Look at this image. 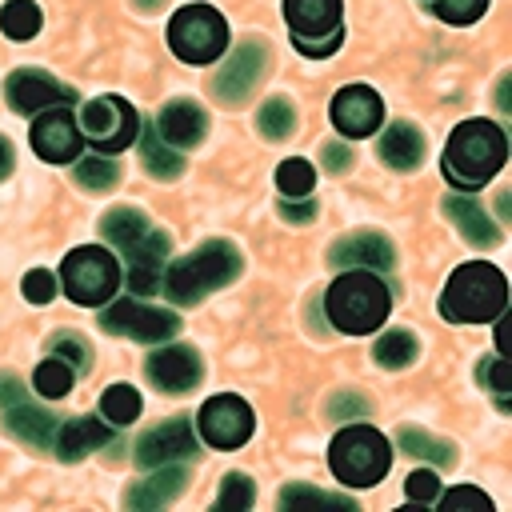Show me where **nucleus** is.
I'll return each mask as SVG.
<instances>
[{
	"label": "nucleus",
	"instance_id": "nucleus-35",
	"mask_svg": "<svg viewBox=\"0 0 512 512\" xmlns=\"http://www.w3.org/2000/svg\"><path fill=\"white\" fill-rule=\"evenodd\" d=\"M280 508H352L356 512V504L348 500V496H328V492H316V488H308V484H292V488H284L280 492Z\"/></svg>",
	"mask_w": 512,
	"mask_h": 512
},
{
	"label": "nucleus",
	"instance_id": "nucleus-16",
	"mask_svg": "<svg viewBox=\"0 0 512 512\" xmlns=\"http://www.w3.org/2000/svg\"><path fill=\"white\" fill-rule=\"evenodd\" d=\"M144 372H148V380H152L160 392L180 396V392H188V388L200 384L204 364H200V352H196V348L172 344V348H156V352L148 356Z\"/></svg>",
	"mask_w": 512,
	"mask_h": 512
},
{
	"label": "nucleus",
	"instance_id": "nucleus-18",
	"mask_svg": "<svg viewBox=\"0 0 512 512\" xmlns=\"http://www.w3.org/2000/svg\"><path fill=\"white\" fill-rule=\"evenodd\" d=\"M384 120V104L368 84H348L332 96V124L344 136H368Z\"/></svg>",
	"mask_w": 512,
	"mask_h": 512
},
{
	"label": "nucleus",
	"instance_id": "nucleus-1",
	"mask_svg": "<svg viewBox=\"0 0 512 512\" xmlns=\"http://www.w3.org/2000/svg\"><path fill=\"white\" fill-rule=\"evenodd\" d=\"M100 232L108 244H116L128 260V288L132 292H160L164 264H168V232H160L140 208H108L100 220Z\"/></svg>",
	"mask_w": 512,
	"mask_h": 512
},
{
	"label": "nucleus",
	"instance_id": "nucleus-23",
	"mask_svg": "<svg viewBox=\"0 0 512 512\" xmlns=\"http://www.w3.org/2000/svg\"><path fill=\"white\" fill-rule=\"evenodd\" d=\"M52 440H56V456L72 464V460H84L88 452L104 448V444L112 440V432H108L104 420H96V416H76V420L60 424Z\"/></svg>",
	"mask_w": 512,
	"mask_h": 512
},
{
	"label": "nucleus",
	"instance_id": "nucleus-34",
	"mask_svg": "<svg viewBox=\"0 0 512 512\" xmlns=\"http://www.w3.org/2000/svg\"><path fill=\"white\" fill-rule=\"evenodd\" d=\"M116 180H120L116 160H108V156L76 160V184H80V188H88V192H108Z\"/></svg>",
	"mask_w": 512,
	"mask_h": 512
},
{
	"label": "nucleus",
	"instance_id": "nucleus-2",
	"mask_svg": "<svg viewBox=\"0 0 512 512\" xmlns=\"http://www.w3.org/2000/svg\"><path fill=\"white\" fill-rule=\"evenodd\" d=\"M508 156V140L492 120H464L444 144V176L460 192L484 188Z\"/></svg>",
	"mask_w": 512,
	"mask_h": 512
},
{
	"label": "nucleus",
	"instance_id": "nucleus-4",
	"mask_svg": "<svg viewBox=\"0 0 512 512\" xmlns=\"http://www.w3.org/2000/svg\"><path fill=\"white\" fill-rule=\"evenodd\" d=\"M324 308H328L332 328H340L348 336H364L388 320L392 296H388L384 280H376L368 268H348L328 284Z\"/></svg>",
	"mask_w": 512,
	"mask_h": 512
},
{
	"label": "nucleus",
	"instance_id": "nucleus-3",
	"mask_svg": "<svg viewBox=\"0 0 512 512\" xmlns=\"http://www.w3.org/2000/svg\"><path fill=\"white\" fill-rule=\"evenodd\" d=\"M236 276H240V248L232 240H204L196 252L164 268L160 288L176 304H200L208 292L232 284Z\"/></svg>",
	"mask_w": 512,
	"mask_h": 512
},
{
	"label": "nucleus",
	"instance_id": "nucleus-42",
	"mask_svg": "<svg viewBox=\"0 0 512 512\" xmlns=\"http://www.w3.org/2000/svg\"><path fill=\"white\" fill-rule=\"evenodd\" d=\"M328 416L332 420H360V416H368V400L360 392H336L328 404Z\"/></svg>",
	"mask_w": 512,
	"mask_h": 512
},
{
	"label": "nucleus",
	"instance_id": "nucleus-37",
	"mask_svg": "<svg viewBox=\"0 0 512 512\" xmlns=\"http://www.w3.org/2000/svg\"><path fill=\"white\" fill-rule=\"evenodd\" d=\"M444 512H492V500L480 488H452L444 496H436Z\"/></svg>",
	"mask_w": 512,
	"mask_h": 512
},
{
	"label": "nucleus",
	"instance_id": "nucleus-6",
	"mask_svg": "<svg viewBox=\"0 0 512 512\" xmlns=\"http://www.w3.org/2000/svg\"><path fill=\"white\" fill-rule=\"evenodd\" d=\"M328 464L340 484L368 488V484L384 480V472L392 464V448H388L384 432H376L368 424H348L344 432H336V440L328 448Z\"/></svg>",
	"mask_w": 512,
	"mask_h": 512
},
{
	"label": "nucleus",
	"instance_id": "nucleus-30",
	"mask_svg": "<svg viewBox=\"0 0 512 512\" xmlns=\"http://www.w3.org/2000/svg\"><path fill=\"white\" fill-rule=\"evenodd\" d=\"M0 28L12 40H32L40 32V8H36V0H8L0 8Z\"/></svg>",
	"mask_w": 512,
	"mask_h": 512
},
{
	"label": "nucleus",
	"instance_id": "nucleus-12",
	"mask_svg": "<svg viewBox=\"0 0 512 512\" xmlns=\"http://www.w3.org/2000/svg\"><path fill=\"white\" fill-rule=\"evenodd\" d=\"M0 404H4V424H8V432L20 444H28V448H48L52 444V436H56L60 424H56V416L48 408H36L24 396L20 380H12V376L0 380Z\"/></svg>",
	"mask_w": 512,
	"mask_h": 512
},
{
	"label": "nucleus",
	"instance_id": "nucleus-9",
	"mask_svg": "<svg viewBox=\"0 0 512 512\" xmlns=\"http://www.w3.org/2000/svg\"><path fill=\"white\" fill-rule=\"evenodd\" d=\"M340 0H284V20L304 56H332L340 48Z\"/></svg>",
	"mask_w": 512,
	"mask_h": 512
},
{
	"label": "nucleus",
	"instance_id": "nucleus-8",
	"mask_svg": "<svg viewBox=\"0 0 512 512\" xmlns=\"http://www.w3.org/2000/svg\"><path fill=\"white\" fill-rule=\"evenodd\" d=\"M168 44L188 64H212L228 44V24L208 4H188L168 20Z\"/></svg>",
	"mask_w": 512,
	"mask_h": 512
},
{
	"label": "nucleus",
	"instance_id": "nucleus-47",
	"mask_svg": "<svg viewBox=\"0 0 512 512\" xmlns=\"http://www.w3.org/2000/svg\"><path fill=\"white\" fill-rule=\"evenodd\" d=\"M496 100H500V108H504V112H508V108H512V100H508V76H504V80H500V96H496Z\"/></svg>",
	"mask_w": 512,
	"mask_h": 512
},
{
	"label": "nucleus",
	"instance_id": "nucleus-15",
	"mask_svg": "<svg viewBox=\"0 0 512 512\" xmlns=\"http://www.w3.org/2000/svg\"><path fill=\"white\" fill-rule=\"evenodd\" d=\"M80 144H84V132H80V124L72 120L68 108L36 112V124H32V148H36L40 160H48V164L80 160Z\"/></svg>",
	"mask_w": 512,
	"mask_h": 512
},
{
	"label": "nucleus",
	"instance_id": "nucleus-48",
	"mask_svg": "<svg viewBox=\"0 0 512 512\" xmlns=\"http://www.w3.org/2000/svg\"><path fill=\"white\" fill-rule=\"evenodd\" d=\"M132 4H136V8H140V12H156V8H160V4H164V0H132Z\"/></svg>",
	"mask_w": 512,
	"mask_h": 512
},
{
	"label": "nucleus",
	"instance_id": "nucleus-25",
	"mask_svg": "<svg viewBox=\"0 0 512 512\" xmlns=\"http://www.w3.org/2000/svg\"><path fill=\"white\" fill-rule=\"evenodd\" d=\"M376 152H380V160H384L388 168L408 172V168H420V160H424V136L416 132V124L396 120V124H388V128H384V136H380Z\"/></svg>",
	"mask_w": 512,
	"mask_h": 512
},
{
	"label": "nucleus",
	"instance_id": "nucleus-29",
	"mask_svg": "<svg viewBox=\"0 0 512 512\" xmlns=\"http://www.w3.org/2000/svg\"><path fill=\"white\" fill-rule=\"evenodd\" d=\"M140 392L132 388V384H112V388H104V396H100V416L108 420V424H132L136 416H140Z\"/></svg>",
	"mask_w": 512,
	"mask_h": 512
},
{
	"label": "nucleus",
	"instance_id": "nucleus-32",
	"mask_svg": "<svg viewBox=\"0 0 512 512\" xmlns=\"http://www.w3.org/2000/svg\"><path fill=\"white\" fill-rule=\"evenodd\" d=\"M144 168H148L156 180H176V176L184 172L180 152H172L168 144H160V132H156V128L144 136Z\"/></svg>",
	"mask_w": 512,
	"mask_h": 512
},
{
	"label": "nucleus",
	"instance_id": "nucleus-20",
	"mask_svg": "<svg viewBox=\"0 0 512 512\" xmlns=\"http://www.w3.org/2000/svg\"><path fill=\"white\" fill-rule=\"evenodd\" d=\"M328 260L336 268H368L372 272V268H392L396 252H392V240L380 232H352L328 248Z\"/></svg>",
	"mask_w": 512,
	"mask_h": 512
},
{
	"label": "nucleus",
	"instance_id": "nucleus-31",
	"mask_svg": "<svg viewBox=\"0 0 512 512\" xmlns=\"http://www.w3.org/2000/svg\"><path fill=\"white\" fill-rule=\"evenodd\" d=\"M256 128L268 136V140H284L296 132V108L284 100V96H272L260 112H256Z\"/></svg>",
	"mask_w": 512,
	"mask_h": 512
},
{
	"label": "nucleus",
	"instance_id": "nucleus-40",
	"mask_svg": "<svg viewBox=\"0 0 512 512\" xmlns=\"http://www.w3.org/2000/svg\"><path fill=\"white\" fill-rule=\"evenodd\" d=\"M476 380H480V384H488L500 400L512 392V368H508V360H504V356H488V360L476 368Z\"/></svg>",
	"mask_w": 512,
	"mask_h": 512
},
{
	"label": "nucleus",
	"instance_id": "nucleus-38",
	"mask_svg": "<svg viewBox=\"0 0 512 512\" xmlns=\"http://www.w3.org/2000/svg\"><path fill=\"white\" fill-rule=\"evenodd\" d=\"M484 8H488V0H432V12L448 24H472V20H480Z\"/></svg>",
	"mask_w": 512,
	"mask_h": 512
},
{
	"label": "nucleus",
	"instance_id": "nucleus-46",
	"mask_svg": "<svg viewBox=\"0 0 512 512\" xmlns=\"http://www.w3.org/2000/svg\"><path fill=\"white\" fill-rule=\"evenodd\" d=\"M12 172V148H8V140L0 136V180Z\"/></svg>",
	"mask_w": 512,
	"mask_h": 512
},
{
	"label": "nucleus",
	"instance_id": "nucleus-39",
	"mask_svg": "<svg viewBox=\"0 0 512 512\" xmlns=\"http://www.w3.org/2000/svg\"><path fill=\"white\" fill-rule=\"evenodd\" d=\"M48 352H52V356H60V360H68L76 372H80V368H88V344H84L76 332H56V336L48 340Z\"/></svg>",
	"mask_w": 512,
	"mask_h": 512
},
{
	"label": "nucleus",
	"instance_id": "nucleus-44",
	"mask_svg": "<svg viewBox=\"0 0 512 512\" xmlns=\"http://www.w3.org/2000/svg\"><path fill=\"white\" fill-rule=\"evenodd\" d=\"M320 164H324V172H344L352 164V152L344 144H324L320 148Z\"/></svg>",
	"mask_w": 512,
	"mask_h": 512
},
{
	"label": "nucleus",
	"instance_id": "nucleus-19",
	"mask_svg": "<svg viewBox=\"0 0 512 512\" xmlns=\"http://www.w3.org/2000/svg\"><path fill=\"white\" fill-rule=\"evenodd\" d=\"M264 68H268L264 44H240V48L224 60V68L216 72V96H220L224 104H240V100L260 84Z\"/></svg>",
	"mask_w": 512,
	"mask_h": 512
},
{
	"label": "nucleus",
	"instance_id": "nucleus-21",
	"mask_svg": "<svg viewBox=\"0 0 512 512\" xmlns=\"http://www.w3.org/2000/svg\"><path fill=\"white\" fill-rule=\"evenodd\" d=\"M156 132H160V140H168L176 148H196L204 140V132H208V116L192 100H172V104L160 108Z\"/></svg>",
	"mask_w": 512,
	"mask_h": 512
},
{
	"label": "nucleus",
	"instance_id": "nucleus-36",
	"mask_svg": "<svg viewBox=\"0 0 512 512\" xmlns=\"http://www.w3.org/2000/svg\"><path fill=\"white\" fill-rule=\"evenodd\" d=\"M252 500H256V488H252V480H248L244 472H228V476L220 480L216 508H224V512H244V508H252Z\"/></svg>",
	"mask_w": 512,
	"mask_h": 512
},
{
	"label": "nucleus",
	"instance_id": "nucleus-13",
	"mask_svg": "<svg viewBox=\"0 0 512 512\" xmlns=\"http://www.w3.org/2000/svg\"><path fill=\"white\" fill-rule=\"evenodd\" d=\"M196 424H200V436H204L212 448H240V444L252 436L256 416H252V408H248L240 396H228V392H224V396L204 400Z\"/></svg>",
	"mask_w": 512,
	"mask_h": 512
},
{
	"label": "nucleus",
	"instance_id": "nucleus-28",
	"mask_svg": "<svg viewBox=\"0 0 512 512\" xmlns=\"http://www.w3.org/2000/svg\"><path fill=\"white\" fill-rule=\"evenodd\" d=\"M72 384H76V368H72L68 360H60V356H48V360L36 364V372H32V388H36L40 396H48V400L68 396Z\"/></svg>",
	"mask_w": 512,
	"mask_h": 512
},
{
	"label": "nucleus",
	"instance_id": "nucleus-41",
	"mask_svg": "<svg viewBox=\"0 0 512 512\" xmlns=\"http://www.w3.org/2000/svg\"><path fill=\"white\" fill-rule=\"evenodd\" d=\"M404 492H408V500H416V504H432V500L440 496V480H436V472L420 468V472H412V476L404 480Z\"/></svg>",
	"mask_w": 512,
	"mask_h": 512
},
{
	"label": "nucleus",
	"instance_id": "nucleus-14",
	"mask_svg": "<svg viewBox=\"0 0 512 512\" xmlns=\"http://www.w3.org/2000/svg\"><path fill=\"white\" fill-rule=\"evenodd\" d=\"M4 96H8L12 112H20V116H36V112L68 108V104H72V88H64L60 80H52V76L40 72V68H20V72H12L8 84H4Z\"/></svg>",
	"mask_w": 512,
	"mask_h": 512
},
{
	"label": "nucleus",
	"instance_id": "nucleus-10",
	"mask_svg": "<svg viewBox=\"0 0 512 512\" xmlns=\"http://www.w3.org/2000/svg\"><path fill=\"white\" fill-rule=\"evenodd\" d=\"M136 128H140V116L128 100L120 96H96L84 104L80 112V132L100 148V152H120L136 140Z\"/></svg>",
	"mask_w": 512,
	"mask_h": 512
},
{
	"label": "nucleus",
	"instance_id": "nucleus-43",
	"mask_svg": "<svg viewBox=\"0 0 512 512\" xmlns=\"http://www.w3.org/2000/svg\"><path fill=\"white\" fill-rule=\"evenodd\" d=\"M24 296H28L32 304H48V300L56 296V276L44 272V268H32V272L24 276Z\"/></svg>",
	"mask_w": 512,
	"mask_h": 512
},
{
	"label": "nucleus",
	"instance_id": "nucleus-27",
	"mask_svg": "<svg viewBox=\"0 0 512 512\" xmlns=\"http://www.w3.org/2000/svg\"><path fill=\"white\" fill-rule=\"evenodd\" d=\"M416 352H420V344H416L412 332H404V328H388V332L376 340L372 360H376L380 368H408V364L416 360Z\"/></svg>",
	"mask_w": 512,
	"mask_h": 512
},
{
	"label": "nucleus",
	"instance_id": "nucleus-7",
	"mask_svg": "<svg viewBox=\"0 0 512 512\" xmlns=\"http://www.w3.org/2000/svg\"><path fill=\"white\" fill-rule=\"evenodd\" d=\"M60 288H64L68 300H76L84 308L108 304L116 296V288H120V264L104 248H76V252L64 256Z\"/></svg>",
	"mask_w": 512,
	"mask_h": 512
},
{
	"label": "nucleus",
	"instance_id": "nucleus-22",
	"mask_svg": "<svg viewBox=\"0 0 512 512\" xmlns=\"http://www.w3.org/2000/svg\"><path fill=\"white\" fill-rule=\"evenodd\" d=\"M444 216L460 228V236L472 244V248H496L500 244V228L488 220V212L480 208V200L472 196H444Z\"/></svg>",
	"mask_w": 512,
	"mask_h": 512
},
{
	"label": "nucleus",
	"instance_id": "nucleus-26",
	"mask_svg": "<svg viewBox=\"0 0 512 512\" xmlns=\"http://www.w3.org/2000/svg\"><path fill=\"white\" fill-rule=\"evenodd\" d=\"M396 440H400V448H404L408 456H420V460L440 464V468H452V464H456V448H452V440L428 436L424 428H400Z\"/></svg>",
	"mask_w": 512,
	"mask_h": 512
},
{
	"label": "nucleus",
	"instance_id": "nucleus-45",
	"mask_svg": "<svg viewBox=\"0 0 512 512\" xmlns=\"http://www.w3.org/2000/svg\"><path fill=\"white\" fill-rule=\"evenodd\" d=\"M280 216L288 220V224H308L312 216H316V204L312 200H280Z\"/></svg>",
	"mask_w": 512,
	"mask_h": 512
},
{
	"label": "nucleus",
	"instance_id": "nucleus-5",
	"mask_svg": "<svg viewBox=\"0 0 512 512\" xmlns=\"http://www.w3.org/2000/svg\"><path fill=\"white\" fill-rule=\"evenodd\" d=\"M504 304H508L504 272L484 260H472L448 276V288L440 296V316L456 324H484V320H496Z\"/></svg>",
	"mask_w": 512,
	"mask_h": 512
},
{
	"label": "nucleus",
	"instance_id": "nucleus-33",
	"mask_svg": "<svg viewBox=\"0 0 512 512\" xmlns=\"http://www.w3.org/2000/svg\"><path fill=\"white\" fill-rule=\"evenodd\" d=\"M312 184H316V168L300 156H292L276 168V188L284 192V200H304L312 192Z\"/></svg>",
	"mask_w": 512,
	"mask_h": 512
},
{
	"label": "nucleus",
	"instance_id": "nucleus-11",
	"mask_svg": "<svg viewBox=\"0 0 512 512\" xmlns=\"http://www.w3.org/2000/svg\"><path fill=\"white\" fill-rule=\"evenodd\" d=\"M100 324L104 332L112 336H128V340H140V344H160L168 336H176L180 320L164 308H148L140 300H116L100 312Z\"/></svg>",
	"mask_w": 512,
	"mask_h": 512
},
{
	"label": "nucleus",
	"instance_id": "nucleus-24",
	"mask_svg": "<svg viewBox=\"0 0 512 512\" xmlns=\"http://www.w3.org/2000/svg\"><path fill=\"white\" fill-rule=\"evenodd\" d=\"M184 468H168V464H160L148 480H136L128 492H124V504L128 508H136V512H152V508H160V504H172L180 492H184Z\"/></svg>",
	"mask_w": 512,
	"mask_h": 512
},
{
	"label": "nucleus",
	"instance_id": "nucleus-17",
	"mask_svg": "<svg viewBox=\"0 0 512 512\" xmlns=\"http://www.w3.org/2000/svg\"><path fill=\"white\" fill-rule=\"evenodd\" d=\"M196 452V432H192V420L176 416L168 424H156L152 432H144L136 440V464L140 468H160V464H172V460H188Z\"/></svg>",
	"mask_w": 512,
	"mask_h": 512
}]
</instances>
